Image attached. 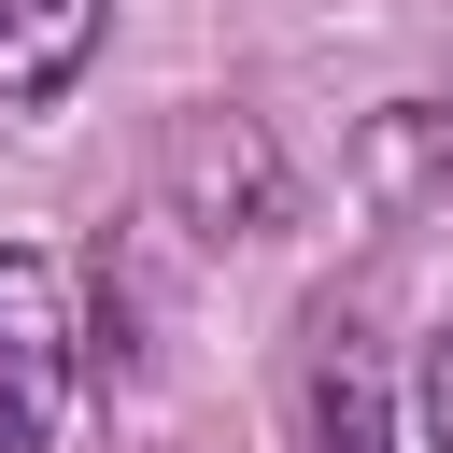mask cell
Listing matches in <instances>:
<instances>
[{
  "label": "cell",
  "instance_id": "1",
  "mask_svg": "<svg viewBox=\"0 0 453 453\" xmlns=\"http://www.w3.org/2000/svg\"><path fill=\"white\" fill-rule=\"evenodd\" d=\"M71 396H85V311H71L57 255L0 241V453H57Z\"/></svg>",
  "mask_w": 453,
  "mask_h": 453
},
{
  "label": "cell",
  "instance_id": "2",
  "mask_svg": "<svg viewBox=\"0 0 453 453\" xmlns=\"http://www.w3.org/2000/svg\"><path fill=\"white\" fill-rule=\"evenodd\" d=\"M99 14L113 0H0V99H57L99 57Z\"/></svg>",
  "mask_w": 453,
  "mask_h": 453
},
{
  "label": "cell",
  "instance_id": "3",
  "mask_svg": "<svg viewBox=\"0 0 453 453\" xmlns=\"http://www.w3.org/2000/svg\"><path fill=\"white\" fill-rule=\"evenodd\" d=\"M311 453H396V425H382V382H368L354 354H326V368H311Z\"/></svg>",
  "mask_w": 453,
  "mask_h": 453
},
{
  "label": "cell",
  "instance_id": "4",
  "mask_svg": "<svg viewBox=\"0 0 453 453\" xmlns=\"http://www.w3.org/2000/svg\"><path fill=\"white\" fill-rule=\"evenodd\" d=\"M425 453H453V340H439V368H425Z\"/></svg>",
  "mask_w": 453,
  "mask_h": 453
}]
</instances>
